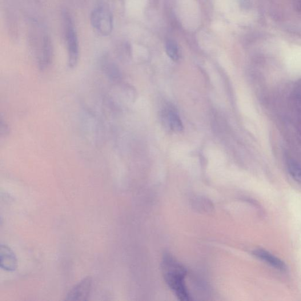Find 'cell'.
Returning <instances> with one entry per match:
<instances>
[{
	"label": "cell",
	"instance_id": "6da1fadb",
	"mask_svg": "<svg viewBox=\"0 0 301 301\" xmlns=\"http://www.w3.org/2000/svg\"><path fill=\"white\" fill-rule=\"evenodd\" d=\"M162 266L164 279L168 287L179 300H190L189 292L185 282L187 274L186 269L170 255H166L163 258Z\"/></svg>",
	"mask_w": 301,
	"mask_h": 301
},
{
	"label": "cell",
	"instance_id": "7a4b0ae2",
	"mask_svg": "<svg viewBox=\"0 0 301 301\" xmlns=\"http://www.w3.org/2000/svg\"><path fill=\"white\" fill-rule=\"evenodd\" d=\"M91 23L100 34L110 35L113 30V17L108 7L104 5L95 7L91 14Z\"/></svg>",
	"mask_w": 301,
	"mask_h": 301
},
{
	"label": "cell",
	"instance_id": "3957f363",
	"mask_svg": "<svg viewBox=\"0 0 301 301\" xmlns=\"http://www.w3.org/2000/svg\"><path fill=\"white\" fill-rule=\"evenodd\" d=\"M64 25L67 44L68 66L70 68H74L77 65L79 57L78 39L73 19L67 13L64 16Z\"/></svg>",
	"mask_w": 301,
	"mask_h": 301
},
{
	"label": "cell",
	"instance_id": "277c9868",
	"mask_svg": "<svg viewBox=\"0 0 301 301\" xmlns=\"http://www.w3.org/2000/svg\"><path fill=\"white\" fill-rule=\"evenodd\" d=\"M91 277L87 276L76 284L68 293L66 300L84 301L87 300L92 289Z\"/></svg>",
	"mask_w": 301,
	"mask_h": 301
},
{
	"label": "cell",
	"instance_id": "5b68a950",
	"mask_svg": "<svg viewBox=\"0 0 301 301\" xmlns=\"http://www.w3.org/2000/svg\"><path fill=\"white\" fill-rule=\"evenodd\" d=\"M0 260L1 267L7 271H14L17 268V257L11 249L6 245L0 246Z\"/></svg>",
	"mask_w": 301,
	"mask_h": 301
},
{
	"label": "cell",
	"instance_id": "8992f818",
	"mask_svg": "<svg viewBox=\"0 0 301 301\" xmlns=\"http://www.w3.org/2000/svg\"><path fill=\"white\" fill-rule=\"evenodd\" d=\"M253 254L256 258L262 260L263 262L270 265V266L275 268L276 270L280 271H286L287 270V267L286 263L266 250H263V249H258V250L253 252Z\"/></svg>",
	"mask_w": 301,
	"mask_h": 301
},
{
	"label": "cell",
	"instance_id": "52a82bcc",
	"mask_svg": "<svg viewBox=\"0 0 301 301\" xmlns=\"http://www.w3.org/2000/svg\"><path fill=\"white\" fill-rule=\"evenodd\" d=\"M288 170L295 182L301 183V166L294 159H290L287 164Z\"/></svg>",
	"mask_w": 301,
	"mask_h": 301
},
{
	"label": "cell",
	"instance_id": "ba28073f",
	"mask_svg": "<svg viewBox=\"0 0 301 301\" xmlns=\"http://www.w3.org/2000/svg\"><path fill=\"white\" fill-rule=\"evenodd\" d=\"M168 122L171 128L176 131H180L183 129L182 119L179 115L173 110H170L168 113Z\"/></svg>",
	"mask_w": 301,
	"mask_h": 301
},
{
	"label": "cell",
	"instance_id": "9c48e42d",
	"mask_svg": "<svg viewBox=\"0 0 301 301\" xmlns=\"http://www.w3.org/2000/svg\"><path fill=\"white\" fill-rule=\"evenodd\" d=\"M166 48L167 53L170 58L175 62L178 61L179 56L177 44L173 40H168Z\"/></svg>",
	"mask_w": 301,
	"mask_h": 301
}]
</instances>
